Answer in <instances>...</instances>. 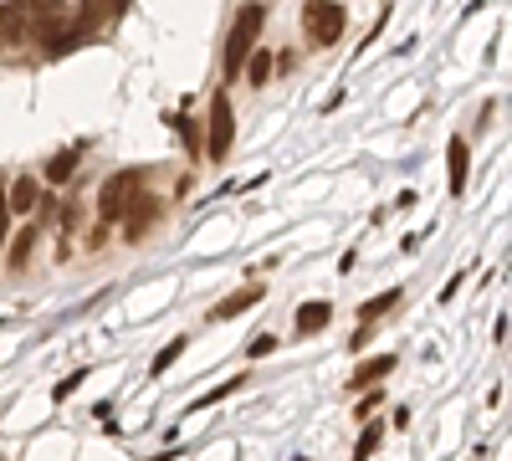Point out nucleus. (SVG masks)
Returning a JSON list of instances; mask_svg holds the SVG:
<instances>
[{
  "instance_id": "obj_11",
  "label": "nucleus",
  "mask_w": 512,
  "mask_h": 461,
  "mask_svg": "<svg viewBox=\"0 0 512 461\" xmlns=\"http://www.w3.org/2000/svg\"><path fill=\"white\" fill-rule=\"evenodd\" d=\"M36 180L31 175H21L16 185H11V195H6V211H16V216H31V205H36Z\"/></svg>"
},
{
  "instance_id": "obj_17",
  "label": "nucleus",
  "mask_w": 512,
  "mask_h": 461,
  "mask_svg": "<svg viewBox=\"0 0 512 461\" xmlns=\"http://www.w3.org/2000/svg\"><path fill=\"white\" fill-rule=\"evenodd\" d=\"M272 349H277V339H272V333H262V339L251 344V354H256V359H262V354H272Z\"/></svg>"
},
{
  "instance_id": "obj_13",
  "label": "nucleus",
  "mask_w": 512,
  "mask_h": 461,
  "mask_svg": "<svg viewBox=\"0 0 512 461\" xmlns=\"http://www.w3.org/2000/svg\"><path fill=\"white\" fill-rule=\"evenodd\" d=\"M36 241H41V221H36V226H26V231H21V236L11 241V267H26V262H31Z\"/></svg>"
},
{
  "instance_id": "obj_1",
  "label": "nucleus",
  "mask_w": 512,
  "mask_h": 461,
  "mask_svg": "<svg viewBox=\"0 0 512 461\" xmlns=\"http://www.w3.org/2000/svg\"><path fill=\"white\" fill-rule=\"evenodd\" d=\"M262 21H267V6H256V0H246L241 6V16H236V26H231V36H226V77H241V67H246V57H251V47H256V36H262Z\"/></svg>"
},
{
  "instance_id": "obj_10",
  "label": "nucleus",
  "mask_w": 512,
  "mask_h": 461,
  "mask_svg": "<svg viewBox=\"0 0 512 461\" xmlns=\"http://www.w3.org/2000/svg\"><path fill=\"white\" fill-rule=\"evenodd\" d=\"M395 369V354H379V359H364L359 369H354V390H369V380H384V374H390Z\"/></svg>"
},
{
  "instance_id": "obj_14",
  "label": "nucleus",
  "mask_w": 512,
  "mask_h": 461,
  "mask_svg": "<svg viewBox=\"0 0 512 461\" xmlns=\"http://www.w3.org/2000/svg\"><path fill=\"white\" fill-rule=\"evenodd\" d=\"M241 72L251 77V88H262V82L272 77V57H267V52H256V47H251V57H246V67H241Z\"/></svg>"
},
{
  "instance_id": "obj_15",
  "label": "nucleus",
  "mask_w": 512,
  "mask_h": 461,
  "mask_svg": "<svg viewBox=\"0 0 512 461\" xmlns=\"http://www.w3.org/2000/svg\"><path fill=\"white\" fill-rule=\"evenodd\" d=\"M395 303H400V292H395V287H390V292H379L374 303H364V308H359V323H374L379 313H390Z\"/></svg>"
},
{
  "instance_id": "obj_21",
  "label": "nucleus",
  "mask_w": 512,
  "mask_h": 461,
  "mask_svg": "<svg viewBox=\"0 0 512 461\" xmlns=\"http://www.w3.org/2000/svg\"><path fill=\"white\" fill-rule=\"evenodd\" d=\"M0 211H6V195H0Z\"/></svg>"
},
{
  "instance_id": "obj_18",
  "label": "nucleus",
  "mask_w": 512,
  "mask_h": 461,
  "mask_svg": "<svg viewBox=\"0 0 512 461\" xmlns=\"http://www.w3.org/2000/svg\"><path fill=\"white\" fill-rule=\"evenodd\" d=\"M374 446H379V431H374V426H369V431H364V436H359V456H369V451H374Z\"/></svg>"
},
{
  "instance_id": "obj_12",
  "label": "nucleus",
  "mask_w": 512,
  "mask_h": 461,
  "mask_svg": "<svg viewBox=\"0 0 512 461\" xmlns=\"http://www.w3.org/2000/svg\"><path fill=\"white\" fill-rule=\"evenodd\" d=\"M328 318H333L328 303H303V308H297V318H292V328L297 333H318V328H328Z\"/></svg>"
},
{
  "instance_id": "obj_3",
  "label": "nucleus",
  "mask_w": 512,
  "mask_h": 461,
  "mask_svg": "<svg viewBox=\"0 0 512 461\" xmlns=\"http://www.w3.org/2000/svg\"><path fill=\"white\" fill-rule=\"evenodd\" d=\"M303 26L313 47H333L344 36V6L338 0H303Z\"/></svg>"
},
{
  "instance_id": "obj_4",
  "label": "nucleus",
  "mask_w": 512,
  "mask_h": 461,
  "mask_svg": "<svg viewBox=\"0 0 512 461\" xmlns=\"http://www.w3.org/2000/svg\"><path fill=\"white\" fill-rule=\"evenodd\" d=\"M236 144V113H231V98L216 93L210 98V159H226Z\"/></svg>"
},
{
  "instance_id": "obj_2",
  "label": "nucleus",
  "mask_w": 512,
  "mask_h": 461,
  "mask_svg": "<svg viewBox=\"0 0 512 461\" xmlns=\"http://www.w3.org/2000/svg\"><path fill=\"white\" fill-rule=\"evenodd\" d=\"M67 0H21V21H26V41H41V47H52L67 26Z\"/></svg>"
},
{
  "instance_id": "obj_6",
  "label": "nucleus",
  "mask_w": 512,
  "mask_h": 461,
  "mask_svg": "<svg viewBox=\"0 0 512 461\" xmlns=\"http://www.w3.org/2000/svg\"><path fill=\"white\" fill-rule=\"evenodd\" d=\"M123 216H128L123 236H128V241H139V236H144V231L154 226V216H159V200H149V195H144V200H134V195H128V205H123Z\"/></svg>"
},
{
  "instance_id": "obj_7",
  "label": "nucleus",
  "mask_w": 512,
  "mask_h": 461,
  "mask_svg": "<svg viewBox=\"0 0 512 461\" xmlns=\"http://www.w3.org/2000/svg\"><path fill=\"white\" fill-rule=\"evenodd\" d=\"M466 170H472L466 139H451V149H446V185H451V195H461V190H466Z\"/></svg>"
},
{
  "instance_id": "obj_9",
  "label": "nucleus",
  "mask_w": 512,
  "mask_h": 461,
  "mask_svg": "<svg viewBox=\"0 0 512 461\" xmlns=\"http://www.w3.org/2000/svg\"><path fill=\"white\" fill-rule=\"evenodd\" d=\"M256 303H262V287H241V292H231V298H226L216 313H210V318L226 323V318H236V313H246V308H256Z\"/></svg>"
},
{
  "instance_id": "obj_5",
  "label": "nucleus",
  "mask_w": 512,
  "mask_h": 461,
  "mask_svg": "<svg viewBox=\"0 0 512 461\" xmlns=\"http://www.w3.org/2000/svg\"><path fill=\"white\" fill-rule=\"evenodd\" d=\"M134 185H139V175H113L103 185V195H98V221L103 226L123 221V205H128V195H134Z\"/></svg>"
},
{
  "instance_id": "obj_16",
  "label": "nucleus",
  "mask_w": 512,
  "mask_h": 461,
  "mask_svg": "<svg viewBox=\"0 0 512 461\" xmlns=\"http://www.w3.org/2000/svg\"><path fill=\"white\" fill-rule=\"evenodd\" d=\"M185 344H190V339H175V344H164V349H159V354H154V374H164V369H169V364H175V359H180V354H185Z\"/></svg>"
},
{
  "instance_id": "obj_8",
  "label": "nucleus",
  "mask_w": 512,
  "mask_h": 461,
  "mask_svg": "<svg viewBox=\"0 0 512 461\" xmlns=\"http://www.w3.org/2000/svg\"><path fill=\"white\" fill-rule=\"evenodd\" d=\"M77 164H82V144H72V149L52 154V164H47V180H52V185H67V180L77 175Z\"/></svg>"
},
{
  "instance_id": "obj_20",
  "label": "nucleus",
  "mask_w": 512,
  "mask_h": 461,
  "mask_svg": "<svg viewBox=\"0 0 512 461\" xmlns=\"http://www.w3.org/2000/svg\"><path fill=\"white\" fill-rule=\"evenodd\" d=\"M6 226H11V216H6V211H0V241H6Z\"/></svg>"
},
{
  "instance_id": "obj_19",
  "label": "nucleus",
  "mask_w": 512,
  "mask_h": 461,
  "mask_svg": "<svg viewBox=\"0 0 512 461\" xmlns=\"http://www.w3.org/2000/svg\"><path fill=\"white\" fill-rule=\"evenodd\" d=\"M77 380H82V374H67V380H62V385H57V400H67V395H72V390H77Z\"/></svg>"
}]
</instances>
